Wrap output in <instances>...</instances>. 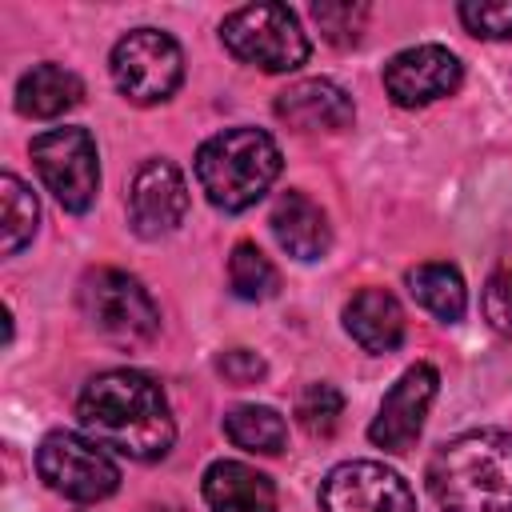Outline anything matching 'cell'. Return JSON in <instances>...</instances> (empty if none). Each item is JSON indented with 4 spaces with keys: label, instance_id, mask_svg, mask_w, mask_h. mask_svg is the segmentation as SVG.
<instances>
[{
    "label": "cell",
    "instance_id": "obj_25",
    "mask_svg": "<svg viewBox=\"0 0 512 512\" xmlns=\"http://www.w3.org/2000/svg\"><path fill=\"white\" fill-rule=\"evenodd\" d=\"M460 20L480 40H508L512 36V0H468V4H460Z\"/></svg>",
    "mask_w": 512,
    "mask_h": 512
},
{
    "label": "cell",
    "instance_id": "obj_16",
    "mask_svg": "<svg viewBox=\"0 0 512 512\" xmlns=\"http://www.w3.org/2000/svg\"><path fill=\"white\" fill-rule=\"evenodd\" d=\"M344 328L364 352H396L404 340V308L384 288H360L344 304Z\"/></svg>",
    "mask_w": 512,
    "mask_h": 512
},
{
    "label": "cell",
    "instance_id": "obj_2",
    "mask_svg": "<svg viewBox=\"0 0 512 512\" xmlns=\"http://www.w3.org/2000/svg\"><path fill=\"white\" fill-rule=\"evenodd\" d=\"M428 488L444 512H512V436L476 428L428 460Z\"/></svg>",
    "mask_w": 512,
    "mask_h": 512
},
{
    "label": "cell",
    "instance_id": "obj_9",
    "mask_svg": "<svg viewBox=\"0 0 512 512\" xmlns=\"http://www.w3.org/2000/svg\"><path fill=\"white\" fill-rule=\"evenodd\" d=\"M320 512H416V496L380 460H344L320 480Z\"/></svg>",
    "mask_w": 512,
    "mask_h": 512
},
{
    "label": "cell",
    "instance_id": "obj_10",
    "mask_svg": "<svg viewBox=\"0 0 512 512\" xmlns=\"http://www.w3.org/2000/svg\"><path fill=\"white\" fill-rule=\"evenodd\" d=\"M184 216H188L184 172L164 156L144 160L128 188V224L136 228V236L160 240V236L176 232L184 224Z\"/></svg>",
    "mask_w": 512,
    "mask_h": 512
},
{
    "label": "cell",
    "instance_id": "obj_8",
    "mask_svg": "<svg viewBox=\"0 0 512 512\" xmlns=\"http://www.w3.org/2000/svg\"><path fill=\"white\" fill-rule=\"evenodd\" d=\"M32 164L64 212H88L100 188L96 140L84 128H48L32 140Z\"/></svg>",
    "mask_w": 512,
    "mask_h": 512
},
{
    "label": "cell",
    "instance_id": "obj_11",
    "mask_svg": "<svg viewBox=\"0 0 512 512\" xmlns=\"http://www.w3.org/2000/svg\"><path fill=\"white\" fill-rule=\"evenodd\" d=\"M436 388L440 372L432 364H412L380 400L376 420L368 424V440L384 452H408L424 432V416L436 400Z\"/></svg>",
    "mask_w": 512,
    "mask_h": 512
},
{
    "label": "cell",
    "instance_id": "obj_18",
    "mask_svg": "<svg viewBox=\"0 0 512 512\" xmlns=\"http://www.w3.org/2000/svg\"><path fill=\"white\" fill-rule=\"evenodd\" d=\"M408 292L420 308H428L436 320H448L456 324L468 308V288H464V276L456 264H444V260H428V264H416L408 268Z\"/></svg>",
    "mask_w": 512,
    "mask_h": 512
},
{
    "label": "cell",
    "instance_id": "obj_12",
    "mask_svg": "<svg viewBox=\"0 0 512 512\" xmlns=\"http://www.w3.org/2000/svg\"><path fill=\"white\" fill-rule=\"evenodd\" d=\"M460 80H464V68L456 52H448L444 44H416L396 52L384 64V92L400 108H420L440 96H452Z\"/></svg>",
    "mask_w": 512,
    "mask_h": 512
},
{
    "label": "cell",
    "instance_id": "obj_21",
    "mask_svg": "<svg viewBox=\"0 0 512 512\" xmlns=\"http://www.w3.org/2000/svg\"><path fill=\"white\" fill-rule=\"evenodd\" d=\"M228 288L240 300H268L280 288V272L272 268V260L256 244L240 240L232 248V256H228Z\"/></svg>",
    "mask_w": 512,
    "mask_h": 512
},
{
    "label": "cell",
    "instance_id": "obj_3",
    "mask_svg": "<svg viewBox=\"0 0 512 512\" xmlns=\"http://www.w3.org/2000/svg\"><path fill=\"white\" fill-rule=\"evenodd\" d=\"M284 160L268 132L260 128H224L208 136L196 152V180L208 204L224 212L252 208L280 176Z\"/></svg>",
    "mask_w": 512,
    "mask_h": 512
},
{
    "label": "cell",
    "instance_id": "obj_24",
    "mask_svg": "<svg viewBox=\"0 0 512 512\" xmlns=\"http://www.w3.org/2000/svg\"><path fill=\"white\" fill-rule=\"evenodd\" d=\"M484 316L504 340H512V248L496 260V268L484 284Z\"/></svg>",
    "mask_w": 512,
    "mask_h": 512
},
{
    "label": "cell",
    "instance_id": "obj_26",
    "mask_svg": "<svg viewBox=\"0 0 512 512\" xmlns=\"http://www.w3.org/2000/svg\"><path fill=\"white\" fill-rule=\"evenodd\" d=\"M216 372H220L232 388H248V384H256V380H264L268 364H264V356H256L252 348H228V352L216 356Z\"/></svg>",
    "mask_w": 512,
    "mask_h": 512
},
{
    "label": "cell",
    "instance_id": "obj_19",
    "mask_svg": "<svg viewBox=\"0 0 512 512\" xmlns=\"http://www.w3.org/2000/svg\"><path fill=\"white\" fill-rule=\"evenodd\" d=\"M224 432L236 448L244 452H260V456H276L288 440V424L276 408L268 404H236L224 416Z\"/></svg>",
    "mask_w": 512,
    "mask_h": 512
},
{
    "label": "cell",
    "instance_id": "obj_23",
    "mask_svg": "<svg viewBox=\"0 0 512 512\" xmlns=\"http://www.w3.org/2000/svg\"><path fill=\"white\" fill-rule=\"evenodd\" d=\"M312 20H316V28L324 32L328 44L348 48V44L360 40L368 8L364 4H348V0H324V4H312Z\"/></svg>",
    "mask_w": 512,
    "mask_h": 512
},
{
    "label": "cell",
    "instance_id": "obj_1",
    "mask_svg": "<svg viewBox=\"0 0 512 512\" xmlns=\"http://www.w3.org/2000/svg\"><path fill=\"white\" fill-rule=\"evenodd\" d=\"M76 416L84 436L128 460H160L176 440V420L164 388L136 368L92 376L80 388Z\"/></svg>",
    "mask_w": 512,
    "mask_h": 512
},
{
    "label": "cell",
    "instance_id": "obj_17",
    "mask_svg": "<svg viewBox=\"0 0 512 512\" xmlns=\"http://www.w3.org/2000/svg\"><path fill=\"white\" fill-rule=\"evenodd\" d=\"M84 100V84L64 64H32L16 84V108L28 120H56Z\"/></svg>",
    "mask_w": 512,
    "mask_h": 512
},
{
    "label": "cell",
    "instance_id": "obj_4",
    "mask_svg": "<svg viewBox=\"0 0 512 512\" xmlns=\"http://www.w3.org/2000/svg\"><path fill=\"white\" fill-rule=\"evenodd\" d=\"M76 304H80L84 324L116 348H144L160 332L156 300L136 276L120 268H88L80 276Z\"/></svg>",
    "mask_w": 512,
    "mask_h": 512
},
{
    "label": "cell",
    "instance_id": "obj_5",
    "mask_svg": "<svg viewBox=\"0 0 512 512\" xmlns=\"http://www.w3.org/2000/svg\"><path fill=\"white\" fill-rule=\"evenodd\" d=\"M224 48L260 72H292L308 60V36L288 4H244L220 24Z\"/></svg>",
    "mask_w": 512,
    "mask_h": 512
},
{
    "label": "cell",
    "instance_id": "obj_14",
    "mask_svg": "<svg viewBox=\"0 0 512 512\" xmlns=\"http://www.w3.org/2000/svg\"><path fill=\"white\" fill-rule=\"evenodd\" d=\"M268 224H272L276 244L296 260H320L332 244V228H328L324 208L304 192H284L272 204Z\"/></svg>",
    "mask_w": 512,
    "mask_h": 512
},
{
    "label": "cell",
    "instance_id": "obj_15",
    "mask_svg": "<svg viewBox=\"0 0 512 512\" xmlns=\"http://www.w3.org/2000/svg\"><path fill=\"white\" fill-rule=\"evenodd\" d=\"M208 512H276V488L244 460H216L204 472Z\"/></svg>",
    "mask_w": 512,
    "mask_h": 512
},
{
    "label": "cell",
    "instance_id": "obj_6",
    "mask_svg": "<svg viewBox=\"0 0 512 512\" xmlns=\"http://www.w3.org/2000/svg\"><path fill=\"white\" fill-rule=\"evenodd\" d=\"M108 68H112V84L120 88V96L140 108L164 104L184 80L180 44L160 28H132L128 36H120Z\"/></svg>",
    "mask_w": 512,
    "mask_h": 512
},
{
    "label": "cell",
    "instance_id": "obj_20",
    "mask_svg": "<svg viewBox=\"0 0 512 512\" xmlns=\"http://www.w3.org/2000/svg\"><path fill=\"white\" fill-rule=\"evenodd\" d=\"M36 224H40L36 196L24 188L20 176L4 172L0 176V252L4 256H16L36 236Z\"/></svg>",
    "mask_w": 512,
    "mask_h": 512
},
{
    "label": "cell",
    "instance_id": "obj_7",
    "mask_svg": "<svg viewBox=\"0 0 512 512\" xmlns=\"http://www.w3.org/2000/svg\"><path fill=\"white\" fill-rule=\"evenodd\" d=\"M36 472L52 492L76 504H96L120 488L116 460L80 432H48L36 448Z\"/></svg>",
    "mask_w": 512,
    "mask_h": 512
},
{
    "label": "cell",
    "instance_id": "obj_13",
    "mask_svg": "<svg viewBox=\"0 0 512 512\" xmlns=\"http://www.w3.org/2000/svg\"><path fill=\"white\" fill-rule=\"evenodd\" d=\"M276 116L296 132H344L356 120L352 96L332 80H296L276 96Z\"/></svg>",
    "mask_w": 512,
    "mask_h": 512
},
{
    "label": "cell",
    "instance_id": "obj_22",
    "mask_svg": "<svg viewBox=\"0 0 512 512\" xmlns=\"http://www.w3.org/2000/svg\"><path fill=\"white\" fill-rule=\"evenodd\" d=\"M340 416H344V396H340L332 384H324V380L308 384V388L296 396V420H300V428L312 432V436H332L336 424H340Z\"/></svg>",
    "mask_w": 512,
    "mask_h": 512
}]
</instances>
